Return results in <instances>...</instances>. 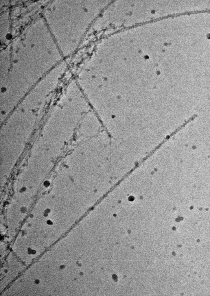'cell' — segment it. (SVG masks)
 Listing matches in <instances>:
<instances>
[{
  "mask_svg": "<svg viewBox=\"0 0 210 296\" xmlns=\"http://www.w3.org/2000/svg\"><path fill=\"white\" fill-rule=\"evenodd\" d=\"M66 31L67 42L65 54L70 55L77 49L95 17V1H67Z\"/></svg>",
  "mask_w": 210,
  "mask_h": 296,
  "instance_id": "obj_1",
  "label": "cell"
},
{
  "mask_svg": "<svg viewBox=\"0 0 210 296\" xmlns=\"http://www.w3.org/2000/svg\"><path fill=\"white\" fill-rule=\"evenodd\" d=\"M39 281L38 280H36L35 281V283L36 284H38L39 283Z\"/></svg>",
  "mask_w": 210,
  "mask_h": 296,
  "instance_id": "obj_2",
  "label": "cell"
}]
</instances>
